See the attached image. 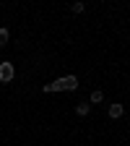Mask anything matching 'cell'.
Returning <instances> with one entry per match:
<instances>
[{"label":"cell","mask_w":130,"mask_h":146,"mask_svg":"<svg viewBox=\"0 0 130 146\" xmlns=\"http://www.w3.org/2000/svg\"><path fill=\"white\" fill-rule=\"evenodd\" d=\"M8 39H11V31H8L5 26H0V47H5V44H8Z\"/></svg>","instance_id":"5"},{"label":"cell","mask_w":130,"mask_h":146,"mask_svg":"<svg viewBox=\"0 0 130 146\" xmlns=\"http://www.w3.org/2000/svg\"><path fill=\"white\" fill-rule=\"evenodd\" d=\"M13 78H16L13 63H11V60H3V63H0V84H11Z\"/></svg>","instance_id":"2"},{"label":"cell","mask_w":130,"mask_h":146,"mask_svg":"<svg viewBox=\"0 0 130 146\" xmlns=\"http://www.w3.org/2000/svg\"><path fill=\"white\" fill-rule=\"evenodd\" d=\"M70 11H73V13H81V11H83V3H73Z\"/></svg>","instance_id":"7"},{"label":"cell","mask_w":130,"mask_h":146,"mask_svg":"<svg viewBox=\"0 0 130 146\" xmlns=\"http://www.w3.org/2000/svg\"><path fill=\"white\" fill-rule=\"evenodd\" d=\"M76 89H78V78L76 76H63L57 81L42 86V91H47V94H52V91H76Z\"/></svg>","instance_id":"1"},{"label":"cell","mask_w":130,"mask_h":146,"mask_svg":"<svg viewBox=\"0 0 130 146\" xmlns=\"http://www.w3.org/2000/svg\"><path fill=\"white\" fill-rule=\"evenodd\" d=\"M107 112H109V117H112V120H117V117H122L125 107H122V104H109V110H107Z\"/></svg>","instance_id":"3"},{"label":"cell","mask_w":130,"mask_h":146,"mask_svg":"<svg viewBox=\"0 0 130 146\" xmlns=\"http://www.w3.org/2000/svg\"><path fill=\"white\" fill-rule=\"evenodd\" d=\"M104 99V94H102V91H91V104H99Z\"/></svg>","instance_id":"6"},{"label":"cell","mask_w":130,"mask_h":146,"mask_svg":"<svg viewBox=\"0 0 130 146\" xmlns=\"http://www.w3.org/2000/svg\"><path fill=\"white\" fill-rule=\"evenodd\" d=\"M88 110H91V104H88V102H81V104L76 107V115H81V117H86V115H88Z\"/></svg>","instance_id":"4"}]
</instances>
